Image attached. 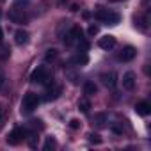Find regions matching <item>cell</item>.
I'll use <instances>...</instances> for the list:
<instances>
[{"mask_svg": "<svg viewBox=\"0 0 151 151\" xmlns=\"http://www.w3.org/2000/svg\"><path fill=\"white\" fill-rule=\"evenodd\" d=\"M94 123H96V126H105V123H107V116H105V114H98V116L94 117Z\"/></svg>", "mask_w": 151, "mask_h": 151, "instance_id": "cell-17", "label": "cell"}, {"mask_svg": "<svg viewBox=\"0 0 151 151\" xmlns=\"http://www.w3.org/2000/svg\"><path fill=\"white\" fill-rule=\"evenodd\" d=\"M9 18H11L14 23H27V20H29V16H27L22 9H14L13 13H9Z\"/></svg>", "mask_w": 151, "mask_h": 151, "instance_id": "cell-9", "label": "cell"}, {"mask_svg": "<svg viewBox=\"0 0 151 151\" xmlns=\"http://www.w3.org/2000/svg\"><path fill=\"white\" fill-rule=\"evenodd\" d=\"M4 43V32H2V27H0V45Z\"/></svg>", "mask_w": 151, "mask_h": 151, "instance_id": "cell-22", "label": "cell"}, {"mask_svg": "<svg viewBox=\"0 0 151 151\" xmlns=\"http://www.w3.org/2000/svg\"><path fill=\"white\" fill-rule=\"evenodd\" d=\"M78 109H80L84 114H87V112L91 110V101H89L87 98H82V100L78 101Z\"/></svg>", "mask_w": 151, "mask_h": 151, "instance_id": "cell-14", "label": "cell"}, {"mask_svg": "<svg viewBox=\"0 0 151 151\" xmlns=\"http://www.w3.org/2000/svg\"><path fill=\"white\" fill-rule=\"evenodd\" d=\"M37 105H39V96L34 94V93H27L23 96V101H22V110L32 112L34 109H37Z\"/></svg>", "mask_w": 151, "mask_h": 151, "instance_id": "cell-3", "label": "cell"}, {"mask_svg": "<svg viewBox=\"0 0 151 151\" xmlns=\"http://www.w3.org/2000/svg\"><path fill=\"white\" fill-rule=\"evenodd\" d=\"M87 60H89V57H87V53H84V52L73 57V62L77 64V66H86V64H87Z\"/></svg>", "mask_w": 151, "mask_h": 151, "instance_id": "cell-12", "label": "cell"}, {"mask_svg": "<svg viewBox=\"0 0 151 151\" xmlns=\"http://www.w3.org/2000/svg\"><path fill=\"white\" fill-rule=\"evenodd\" d=\"M89 140H91L93 144H101V139H100L98 133H91V135H89Z\"/></svg>", "mask_w": 151, "mask_h": 151, "instance_id": "cell-18", "label": "cell"}, {"mask_svg": "<svg viewBox=\"0 0 151 151\" xmlns=\"http://www.w3.org/2000/svg\"><path fill=\"white\" fill-rule=\"evenodd\" d=\"M135 112H137L139 116H147V114L151 112V105H149L147 101H140V103L135 105Z\"/></svg>", "mask_w": 151, "mask_h": 151, "instance_id": "cell-11", "label": "cell"}, {"mask_svg": "<svg viewBox=\"0 0 151 151\" xmlns=\"http://www.w3.org/2000/svg\"><path fill=\"white\" fill-rule=\"evenodd\" d=\"M30 80H32L34 84H45V86H50V84H53L52 75H50V71H48L45 66H39L37 69H34V71H32V75H30Z\"/></svg>", "mask_w": 151, "mask_h": 151, "instance_id": "cell-2", "label": "cell"}, {"mask_svg": "<svg viewBox=\"0 0 151 151\" xmlns=\"http://www.w3.org/2000/svg\"><path fill=\"white\" fill-rule=\"evenodd\" d=\"M101 84L109 89H114L117 86V77H116V73L110 71V73H103L101 75Z\"/></svg>", "mask_w": 151, "mask_h": 151, "instance_id": "cell-6", "label": "cell"}, {"mask_svg": "<svg viewBox=\"0 0 151 151\" xmlns=\"http://www.w3.org/2000/svg\"><path fill=\"white\" fill-rule=\"evenodd\" d=\"M25 135H27V132H25L23 128H14V130L9 133V137H7V144L16 146V144H20V142L25 139Z\"/></svg>", "mask_w": 151, "mask_h": 151, "instance_id": "cell-4", "label": "cell"}, {"mask_svg": "<svg viewBox=\"0 0 151 151\" xmlns=\"http://www.w3.org/2000/svg\"><path fill=\"white\" fill-rule=\"evenodd\" d=\"M135 84H137V78H135V73L133 71H126L123 75V87L126 91H133L135 89Z\"/></svg>", "mask_w": 151, "mask_h": 151, "instance_id": "cell-5", "label": "cell"}, {"mask_svg": "<svg viewBox=\"0 0 151 151\" xmlns=\"http://www.w3.org/2000/svg\"><path fill=\"white\" fill-rule=\"evenodd\" d=\"M96 91H98V87H96V84H94V82H86V84H84V93H86L87 96L96 94Z\"/></svg>", "mask_w": 151, "mask_h": 151, "instance_id": "cell-13", "label": "cell"}, {"mask_svg": "<svg viewBox=\"0 0 151 151\" xmlns=\"http://www.w3.org/2000/svg\"><path fill=\"white\" fill-rule=\"evenodd\" d=\"M55 146H57L55 139H53V137H48V139L45 140V146H43V149H46V151H48V149H53Z\"/></svg>", "mask_w": 151, "mask_h": 151, "instance_id": "cell-16", "label": "cell"}, {"mask_svg": "<svg viewBox=\"0 0 151 151\" xmlns=\"http://www.w3.org/2000/svg\"><path fill=\"white\" fill-rule=\"evenodd\" d=\"M94 18H96L98 22L105 23V25H117L119 20H121L117 13H114V11H110V9H103V7H100V9L94 13Z\"/></svg>", "mask_w": 151, "mask_h": 151, "instance_id": "cell-1", "label": "cell"}, {"mask_svg": "<svg viewBox=\"0 0 151 151\" xmlns=\"http://www.w3.org/2000/svg\"><path fill=\"white\" fill-rule=\"evenodd\" d=\"M57 57V50H48V53H46V60H53Z\"/></svg>", "mask_w": 151, "mask_h": 151, "instance_id": "cell-20", "label": "cell"}, {"mask_svg": "<svg viewBox=\"0 0 151 151\" xmlns=\"http://www.w3.org/2000/svg\"><path fill=\"white\" fill-rule=\"evenodd\" d=\"M135 55H137V50H135L133 46H126V48H123V50H121V53H119V60L128 62V60L135 59Z\"/></svg>", "mask_w": 151, "mask_h": 151, "instance_id": "cell-8", "label": "cell"}, {"mask_svg": "<svg viewBox=\"0 0 151 151\" xmlns=\"http://www.w3.org/2000/svg\"><path fill=\"white\" fill-rule=\"evenodd\" d=\"M98 46L101 50H112L116 46V37L110 36V34H107V36H103V37L98 39Z\"/></svg>", "mask_w": 151, "mask_h": 151, "instance_id": "cell-7", "label": "cell"}, {"mask_svg": "<svg viewBox=\"0 0 151 151\" xmlns=\"http://www.w3.org/2000/svg\"><path fill=\"white\" fill-rule=\"evenodd\" d=\"M59 94H60V87H59V86H53V89H50V91H48L46 100H55Z\"/></svg>", "mask_w": 151, "mask_h": 151, "instance_id": "cell-15", "label": "cell"}, {"mask_svg": "<svg viewBox=\"0 0 151 151\" xmlns=\"http://www.w3.org/2000/svg\"><path fill=\"white\" fill-rule=\"evenodd\" d=\"M14 41H16V45H18V46L27 45V43H29V32H27V30H23V29L16 30V34H14Z\"/></svg>", "mask_w": 151, "mask_h": 151, "instance_id": "cell-10", "label": "cell"}, {"mask_svg": "<svg viewBox=\"0 0 151 151\" xmlns=\"http://www.w3.org/2000/svg\"><path fill=\"white\" fill-rule=\"evenodd\" d=\"M87 34H89V36H96V34H98V27H96V25H91L89 30H87Z\"/></svg>", "mask_w": 151, "mask_h": 151, "instance_id": "cell-21", "label": "cell"}, {"mask_svg": "<svg viewBox=\"0 0 151 151\" xmlns=\"http://www.w3.org/2000/svg\"><path fill=\"white\" fill-rule=\"evenodd\" d=\"M69 126H71L73 130H78V128H80V121H78V119H71V121H69Z\"/></svg>", "mask_w": 151, "mask_h": 151, "instance_id": "cell-19", "label": "cell"}, {"mask_svg": "<svg viewBox=\"0 0 151 151\" xmlns=\"http://www.w3.org/2000/svg\"><path fill=\"white\" fill-rule=\"evenodd\" d=\"M0 14H2V13H0Z\"/></svg>", "mask_w": 151, "mask_h": 151, "instance_id": "cell-23", "label": "cell"}]
</instances>
